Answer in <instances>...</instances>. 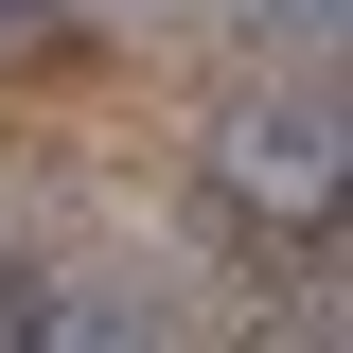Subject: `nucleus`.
<instances>
[{
  "mask_svg": "<svg viewBox=\"0 0 353 353\" xmlns=\"http://www.w3.org/2000/svg\"><path fill=\"white\" fill-rule=\"evenodd\" d=\"M0 36H36V0H0Z\"/></svg>",
  "mask_w": 353,
  "mask_h": 353,
  "instance_id": "nucleus-2",
  "label": "nucleus"
},
{
  "mask_svg": "<svg viewBox=\"0 0 353 353\" xmlns=\"http://www.w3.org/2000/svg\"><path fill=\"white\" fill-rule=\"evenodd\" d=\"M265 18H301V36H318V18H336V0H265Z\"/></svg>",
  "mask_w": 353,
  "mask_h": 353,
  "instance_id": "nucleus-1",
  "label": "nucleus"
}]
</instances>
